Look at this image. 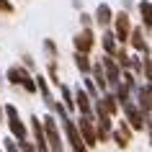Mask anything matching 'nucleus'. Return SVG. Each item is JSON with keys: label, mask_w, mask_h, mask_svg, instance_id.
Segmentation results:
<instances>
[{"label": "nucleus", "mask_w": 152, "mask_h": 152, "mask_svg": "<svg viewBox=\"0 0 152 152\" xmlns=\"http://www.w3.org/2000/svg\"><path fill=\"white\" fill-rule=\"evenodd\" d=\"M57 111V116H59V126H62V139H67V144L72 147V152H88V147L83 144V139H80V134H77V126H75V119H72L70 113L62 108V103H57L54 101V106H52Z\"/></svg>", "instance_id": "1"}, {"label": "nucleus", "mask_w": 152, "mask_h": 152, "mask_svg": "<svg viewBox=\"0 0 152 152\" xmlns=\"http://www.w3.org/2000/svg\"><path fill=\"white\" fill-rule=\"evenodd\" d=\"M41 129H44V139H47V150L49 152H64V142H62V132L54 116H41Z\"/></svg>", "instance_id": "2"}, {"label": "nucleus", "mask_w": 152, "mask_h": 152, "mask_svg": "<svg viewBox=\"0 0 152 152\" xmlns=\"http://www.w3.org/2000/svg\"><path fill=\"white\" fill-rule=\"evenodd\" d=\"M3 116H5V121H8L10 137H13L16 142H26V139H28V126H26L23 121H21V113H18L16 106L8 103L5 108H3Z\"/></svg>", "instance_id": "3"}, {"label": "nucleus", "mask_w": 152, "mask_h": 152, "mask_svg": "<svg viewBox=\"0 0 152 152\" xmlns=\"http://www.w3.org/2000/svg\"><path fill=\"white\" fill-rule=\"evenodd\" d=\"M75 126H77V134H80V139H83V144L85 147H96L98 144V137H96V121H93V113L90 116H77L75 119Z\"/></svg>", "instance_id": "4"}, {"label": "nucleus", "mask_w": 152, "mask_h": 152, "mask_svg": "<svg viewBox=\"0 0 152 152\" xmlns=\"http://www.w3.org/2000/svg\"><path fill=\"white\" fill-rule=\"evenodd\" d=\"M5 77H8V83H10V85H21V88H23L26 93H36L34 77L28 75V70H26V67H21V64H13V67H8Z\"/></svg>", "instance_id": "5"}, {"label": "nucleus", "mask_w": 152, "mask_h": 152, "mask_svg": "<svg viewBox=\"0 0 152 152\" xmlns=\"http://www.w3.org/2000/svg\"><path fill=\"white\" fill-rule=\"evenodd\" d=\"M121 108H124V121H126L129 126H132V132H134V129L139 132V129H147V126H150V124H147V121H150V116H144V113L137 108V103L126 101V103L121 106Z\"/></svg>", "instance_id": "6"}, {"label": "nucleus", "mask_w": 152, "mask_h": 152, "mask_svg": "<svg viewBox=\"0 0 152 152\" xmlns=\"http://www.w3.org/2000/svg\"><path fill=\"white\" fill-rule=\"evenodd\" d=\"M113 39H116V44H119V47H124V44H126L129 41V34H132V21H129V16L126 13H116V16H113Z\"/></svg>", "instance_id": "7"}, {"label": "nucleus", "mask_w": 152, "mask_h": 152, "mask_svg": "<svg viewBox=\"0 0 152 152\" xmlns=\"http://www.w3.org/2000/svg\"><path fill=\"white\" fill-rule=\"evenodd\" d=\"M72 44H75V52H80V54H90V52H93V47H96L93 28H83V31L72 39Z\"/></svg>", "instance_id": "8"}, {"label": "nucleus", "mask_w": 152, "mask_h": 152, "mask_svg": "<svg viewBox=\"0 0 152 152\" xmlns=\"http://www.w3.org/2000/svg\"><path fill=\"white\" fill-rule=\"evenodd\" d=\"M101 67H103V75H106V83H108V88H116L119 85V80H121V70H119V64L113 62V57H108L106 54L103 59H101Z\"/></svg>", "instance_id": "9"}, {"label": "nucleus", "mask_w": 152, "mask_h": 152, "mask_svg": "<svg viewBox=\"0 0 152 152\" xmlns=\"http://www.w3.org/2000/svg\"><path fill=\"white\" fill-rule=\"evenodd\" d=\"M72 103H75V108H77L83 116H90V113H93V101L88 98V93H85L80 85L75 88V93H72Z\"/></svg>", "instance_id": "10"}, {"label": "nucleus", "mask_w": 152, "mask_h": 152, "mask_svg": "<svg viewBox=\"0 0 152 152\" xmlns=\"http://www.w3.org/2000/svg\"><path fill=\"white\" fill-rule=\"evenodd\" d=\"M129 44H132V49L139 52V54H150L147 34H142V28H132V34H129Z\"/></svg>", "instance_id": "11"}, {"label": "nucleus", "mask_w": 152, "mask_h": 152, "mask_svg": "<svg viewBox=\"0 0 152 152\" xmlns=\"http://www.w3.org/2000/svg\"><path fill=\"white\" fill-rule=\"evenodd\" d=\"M34 85H36V90L41 93V101H44V106H54V98H52V90H49V83H47V77L44 75H36L34 77Z\"/></svg>", "instance_id": "12"}, {"label": "nucleus", "mask_w": 152, "mask_h": 152, "mask_svg": "<svg viewBox=\"0 0 152 152\" xmlns=\"http://www.w3.org/2000/svg\"><path fill=\"white\" fill-rule=\"evenodd\" d=\"M98 103H101V108H103L111 119H113V116H119V111H121V108H119V101H116V98H113V93H108V90L98 98Z\"/></svg>", "instance_id": "13"}, {"label": "nucleus", "mask_w": 152, "mask_h": 152, "mask_svg": "<svg viewBox=\"0 0 152 152\" xmlns=\"http://www.w3.org/2000/svg\"><path fill=\"white\" fill-rule=\"evenodd\" d=\"M137 108L144 116H150V83H144V85L137 88Z\"/></svg>", "instance_id": "14"}, {"label": "nucleus", "mask_w": 152, "mask_h": 152, "mask_svg": "<svg viewBox=\"0 0 152 152\" xmlns=\"http://www.w3.org/2000/svg\"><path fill=\"white\" fill-rule=\"evenodd\" d=\"M96 23L98 26H108L113 21V10H111V5H108V3H101V5H98L96 8Z\"/></svg>", "instance_id": "15"}, {"label": "nucleus", "mask_w": 152, "mask_h": 152, "mask_svg": "<svg viewBox=\"0 0 152 152\" xmlns=\"http://www.w3.org/2000/svg\"><path fill=\"white\" fill-rule=\"evenodd\" d=\"M101 44H103V52L108 57H113V54H116V49H119V44H116V39H113L111 31H103V34H101Z\"/></svg>", "instance_id": "16"}, {"label": "nucleus", "mask_w": 152, "mask_h": 152, "mask_svg": "<svg viewBox=\"0 0 152 152\" xmlns=\"http://www.w3.org/2000/svg\"><path fill=\"white\" fill-rule=\"evenodd\" d=\"M139 16H142L144 28L150 31V26H152V3L150 0H142V3H139Z\"/></svg>", "instance_id": "17"}, {"label": "nucleus", "mask_w": 152, "mask_h": 152, "mask_svg": "<svg viewBox=\"0 0 152 152\" xmlns=\"http://www.w3.org/2000/svg\"><path fill=\"white\" fill-rule=\"evenodd\" d=\"M90 54H80V52H75V67L80 70V75H85L88 77V72H90Z\"/></svg>", "instance_id": "18"}, {"label": "nucleus", "mask_w": 152, "mask_h": 152, "mask_svg": "<svg viewBox=\"0 0 152 152\" xmlns=\"http://www.w3.org/2000/svg\"><path fill=\"white\" fill-rule=\"evenodd\" d=\"M57 88H59V93H62V108H64V111H67V113H70L72 108H75V103H72V90L67 88L64 83H59Z\"/></svg>", "instance_id": "19"}, {"label": "nucleus", "mask_w": 152, "mask_h": 152, "mask_svg": "<svg viewBox=\"0 0 152 152\" xmlns=\"http://www.w3.org/2000/svg\"><path fill=\"white\" fill-rule=\"evenodd\" d=\"M83 90L88 93L90 101H98V98H101V93H98V88L93 85V80H90V77H85V80H83Z\"/></svg>", "instance_id": "20"}, {"label": "nucleus", "mask_w": 152, "mask_h": 152, "mask_svg": "<svg viewBox=\"0 0 152 152\" xmlns=\"http://www.w3.org/2000/svg\"><path fill=\"white\" fill-rule=\"evenodd\" d=\"M111 139H113V142H116V144H119L121 150H124V147H129V139H126V137H124V134H121L119 129H111Z\"/></svg>", "instance_id": "21"}, {"label": "nucleus", "mask_w": 152, "mask_h": 152, "mask_svg": "<svg viewBox=\"0 0 152 152\" xmlns=\"http://www.w3.org/2000/svg\"><path fill=\"white\" fill-rule=\"evenodd\" d=\"M47 72H49V83H52V85H59V75H57V64L54 62H49Z\"/></svg>", "instance_id": "22"}, {"label": "nucleus", "mask_w": 152, "mask_h": 152, "mask_svg": "<svg viewBox=\"0 0 152 152\" xmlns=\"http://www.w3.org/2000/svg\"><path fill=\"white\" fill-rule=\"evenodd\" d=\"M3 147H5V152H21L18 150V142L13 137H5V139H3Z\"/></svg>", "instance_id": "23"}, {"label": "nucleus", "mask_w": 152, "mask_h": 152, "mask_svg": "<svg viewBox=\"0 0 152 152\" xmlns=\"http://www.w3.org/2000/svg\"><path fill=\"white\" fill-rule=\"evenodd\" d=\"M150 70H152L150 54H144V59H142V72H144V80H150Z\"/></svg>", "instance_id": "24"}, {"label": "nucleus", "mask_w": 152, "mask_h": 152, "mask_svg": "<svg viewBox=\"0 0 152 152\" xmlns=\"http://www.w3.org/2000/svg\"><path fill=\"white\" fill-rule=\"evenodd\" d=\"M13 10H16V8H13V3H10V0H0V13H8V16H10Z\"/></svg>", "instance_id": "25"}, {"label": "nucleus", "mask_w": 152, "mask_h": 152, "mask_svg": "<svg viewBox=\"0 0 152 152\" xmlns=\"http://www.w3.org/2000/svg\"><path fill=\"white\" fill-rule=\"evenodd\" d=\"M44 49L49 52V57H54V54H57V47H54V41H52V39H47V41H44Z\"/></svg>", "instance_id": "26"}, {"label": "nucleus", "mask_w": 152, "mask_h": 152, "mask_svg": "<svg viewBox=\"0 0 152 152\" xmlns=\"http://www.w3.org/2000/svg\"><path fill=\"white\" fill-rule=\"evenodd\" d=\"M18 150H21V152H36V150H34V144L28 142V139H26V142H18Z\"/></svg>", "instance_id": "27"}, {"label": "nucleus", "mask_w": 152, "mask_h": 152, "mask_svg": "<svg viewBox=\"0 0 152 152\" xmlns=\"http://www.w3.org/2000/svg\"><path fill=\"white\" fill-rule=\"evenodd\" d=\"M0 119H3V106H0Z\"/></svg>", "instance_id": "28"}]
</instances>
